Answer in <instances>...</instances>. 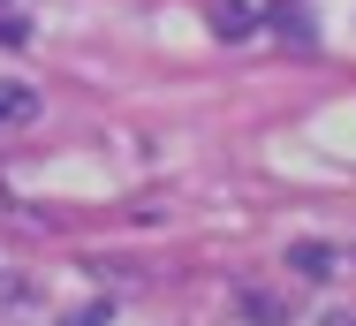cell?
I'll return each instance as SVG.
<instances>
[{
	"label": "cell",
	"mask_w": 356,
	"mask_h": 326,
	"mask_svg": "<svg viewBox=\"0 0 356 326\" xmlns=\"http://www.w3.org/2000/svg\"><path fill=\"white\" fill-rule=\"evenodd\" d=\"M23 122H38V91L15 84V76H0V130H23Z\"/></svg>",
	"instance_id": "obj_1"
},
{
	"label": "cell",
	"mask_w": 356,
	"mask_h": 326,
	"mask_svg": "<svg viewBox=\"0 0 356 326\" xmlns=\"http://www.w3.org/2000/svg\"><path fill=\"white\" fill-rule=\"evenodd\" d=\"M235 311H243L250 326H288V319H296L281 296H266V288H243V296H235Z\"/></svg>",
	"instance_id": "obj_2"
},
{
	"label": "cell",
	"mask_w": 356,
	"mask_h": 326,
	"mask_svg": "<svg viewBox=\"0 0 356 326\" xmlns=\"http://www.w3.org/2000/svg\"><path fill=\"white\" fill-rule=\"evenodd\" d=\"M38 304H46V288L31 273H0V311H38Z\"/></svg>",
	"instance_id": "obj_3"
},
{
	"label": "cell",
	"mask_w": 356,
	"mask_h": 326,
	"mask_svg": "<svg viewBox=\"0 0 356 326\" xmlns=\"http://www.w3.org/2000/svg\"><path fill=\"white\" fill-rule=\"evenodd\" d=\"M213 31H220V38H250V31H258V15H250L243 0H213Z\"/></svg>",
	"instance_id": "obj_4"
},
{
	"label": "cell",
	"mask_w": 356,
	"mask_h": 326,
	"mask_svg": "<svg viewBox=\"0 0 356 326\" xmlns=\"http://www.w3.org/2000/svg\"><path fill=\"white\" fill-rule=\"evenodd\" d=\"M288 265L311 273V281H326V273H334V243H288Z\"/></svg>",
	"instance_id": "obj_5"
},
{
	"label": "cell",
	"mask_w": 356,
	"mask_h": 326,
	"mask_svg": "<svg viewBox=\"0 0 356 326\" xmlns=\"http://www.w3.org/2000/svg\"><path fill=\"white\" fill-rule=\"evenodd\" d=\"M273 23H281V31H288V46H311V23H303L296 8H273Z\"/></svg>",
	"instance_id": "obj_6"
},
{
	"label": "cell",
	"mask_w": 356,
	"mask_h": 326,
	"mask_svg": "<svg viewBox=\"0 0 356 326\" xmlns=\"http://www.w3.org/2000/svg\"><path fill=\"white\" fill-rule=\"evenodd\" d=\"M106 319H114V304H76L61 326H106Z\"/></svg>",
	"instance_id": "obj_7"
},
{
	"label": "cell",
	"mask_w": 356,
	"mask_h": 326,
	"mask_svg": "<svg viewBox=\"0 0 356 326\" xmlns=\"http://www.w3.org/2000/svg\"><path fill=\"white\" fill-rule=\"evenodd\" d=\"M318 326H356V304H326V311H318Z\"/></svg>",
	"instance_id": "obj_8"
}]
</instances>
